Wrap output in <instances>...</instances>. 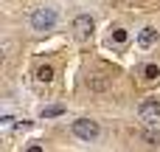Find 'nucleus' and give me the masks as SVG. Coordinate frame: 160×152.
I'll return each instance as SVG.
<instances>
[{"label":"nucleus","mask_w":160,"mask_h":152,"mask_svg":"<svg viewBox=\"0 0 160 152\" xmlns=\"http://www.w3.org/2000/svg\"><path fill=\"white\" fill-rule=\"evenodd\" d=\"M141 76H143L146 82H155V79H160V65H155V62H146V65L141 68Z\"/></svg>","instance_id":"6"},{"label":"nucleus","mask_w":160,"mask_h":152,"mask_svg":"<svg viewBox=\"0 0 160 152\" xmlns=\"http://www.w3.org/2000/svg\"><path fill=\"white\" fill-rule=\"evenodd\" d=\"M87 87L96 90V93H104V90L110 87V82H107L104 76H90V79H87Z\"/></svg>","instance_id":"8"},{"label":"nucleus","mask_w":160,"mask_h":152,"mask_svg":"<svg viewBox=\"0 0 160 152\" xmlns=\"http://www.w3.org/2000/svg\"><path fill=\"white\" fill-rule=\"evenodd\" d=\"M65 113V107H59V104H51V107H42V118H56V116H62Z\"/></svg>","instance_id":"10"},{"label":"nucleus","mask_w":160,"mask_h":152,"mask_svg":"<svg viewBox=\"0 0 160 152\" xmlns=\"http://www.w3.org/2000/svg\"><path fill=\"white\" fill-rule=\"evenodd\" d=\"M138 118L146 121V124H155V121L160 118V99H146V102H141Z\"/></svg>","instance_id":"3"},{"label":"nucleus","mask_w":160,"mask_h":152,"mask_svg":"<svg viewBox=\"0 0 160 152\" xmlns=\"http://www.w3.org/2000/svg\"><path fill=\"white\" fill-rule=\"evenodd\" d=\"M141 141H146L149 147H160V130H143Z\"/></svg>","instance_id":"9"},{"label":"nucleus","mask_w":160,"mask_h":152,"mask_svg":"<svg viewBox=\"0 0 160 152\" xmlns=\"http://www.w3.org/2000/svg\"><path fill=\"white\" fill-rule=\"evenodd\" d=\"M56 20H59V14H56V8H51V6H39V8H34L31 17H28V23H31L34 31H53Z\"/></svg>","instance_id":"1"},{"label":"nucleus","mask_w":160,"mask_h":152,"mask_svg":"<svg viewBox=\"0 0 160 152\" xmlns=\"http://www.w3.org/2000/svg\"><path fill=\"white\" fill-rule=\"evenodd\" d=\"M138 45L141 48H152V45H158V28H152V25H146V28H141L138 31Z\"/></svg>","instance_id":"5"},{"label":"nucleus","mask_w":160,"mask_h":152,"mask_svg":"<svg viewBox=\"0 0 160 152\" xmlns=\"http://www.w3.org/2000/svg\"><path fill=\"white\" fill-rule=\"evenodd\" d=\"M93 28H96V20H93L90 14H79V17L73 20V34H76V39L93 37Z\"/></svg>","instance_id":"4"},{"label":"nucleus","mask_w":160,"mask_h":152,"mask_svg":"<svg viewBox=\"0 0 160 152\" xmlns=\"http://www.w3.org/2000/svg\"><path fill=\"white\" fill-rule=\"evenodd\" d=\"M70 130H73V135L79 138V141H96L98 138V121H93V118H76L73 124H70Z\"/></svg>","instance_id":"2"},{"label":"nucleus","mask_w":160,"mask_h":152,"mask_svg":"<svg viewBox=\"0 0 160 152\" xmlns=\"http://www.w3.org/2000/svg\"><path fill=\"white\" fill-rule=\"evenodd\" d=\"M112 39H115L118 45H124V42H127V28H115V31H112Z\"/></svg>","instance_id":"11"},{"label":"nucleus","mask_w":160,"mask_h":152,"mask_svg":"<svg viewBox=\"0 0 160 152\" xmlns=\"http://www.w3.org/2000/svg\"><path fill=\"white\" fill-rule=\"evenodd\" d=\"M37 82L39 85H51L53 82V68L51 65H39L37 68Z\"/></svg>","instance_id":"7"},{"label":"nucleus","mask_w":160,"mask_h":152,"mask_svg":"<svg viewBox=\"0 0 160 152\" xmlns=\"http://www.w3.org/2000/svg\"><path fill=\"white\" fill-rule=\"evenodd\" d=\"M25 152H45V149H42L39 144H31V147H28V149H25Z\"/></svg>","instance_id":"12"}]
</instances>
